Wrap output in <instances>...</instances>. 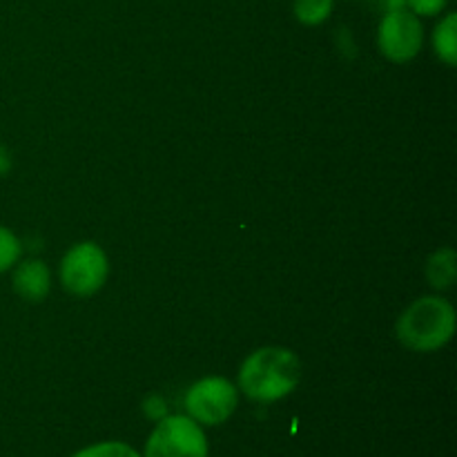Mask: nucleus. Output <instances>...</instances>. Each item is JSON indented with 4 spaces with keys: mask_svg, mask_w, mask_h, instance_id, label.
I'll return each instance as SVG.
<instances>
[{
    "mask_svg": "<svg viewBox=\"0 0 457 457\" xmlns=\"http://www.w3.org/2000/svg\"><path fill=\"white\" fill-rule=\"evenodd\" d=\"M302 379V361L290 348L266 346L250 353L239 369L237 388L253 402L270 404L288 397Z\"/></svg>",
    "mask_w": 457,
    "mask_h": 457,
    "instance_id": "obj_1",
    "label": "nucleus"
},
{
    "mask_svg": "<svg viewBox=\"0 0 457 457\" xmlns=\"http://www.w3.org/2000/svg\"><path fill=\"white\" fill-rule=\"evenodd\" d=\"M455 308L446 299L420 297L400 315L395 326L397 339L409 351L436 353L445 348L455 335Z\"/></svg>",
    "mask_w": 457,
    "mask_h": 457,
    "instance_id": "obj_2",
    "label": "nucleus"
},
{
    "mask_svg": "<svg viewBox=\"0 0 457 457\" xmlns=\"http://www.w3.org/2000/svg\"><path fill=\"white\" fill-rule=\"evenodd\" d=\"M61 284L74 297H92L105 286L110 275V262L105 250L94 241H80L71 245L61 262Z\"/></svg>",
    "mask_w": 457,
    "mask_h": 457,
    "instance_id": "obj_3",
    "label": "nucleus"
},
{
    "mask_svg": "<svg viewBox=\"0 0 457 457\" xmlns=\"http://www.w3.org/2000/svg\"><path fill=\"white\" fill-rule=\"evenodd\" d=\"M143 457H208V437L187 415H168L156 422Z\"/></svg>",
    "mask_w": 457,
    "mask_h": 457,
    "instance_id": "obj_4",
    "label": "nucleus"
},
{
    "mask_svg": "<svg viewBox=\"0 0 457 457\" xmlns=\"http://www.w3.org/2000/svg\"><path fill=\"white\" fill-rule=\"evenodd\" d=\"M239 406V388L226 378H204L186 393L187 418L204 427H219L228 422Z\"/></svg>",
    "mask_w": 457,
    "mask_h": 457,
    "instance_id": "obj_5",
    "label": "nucleus"
},
{
    "mask_svg": "<svg viewBox=\"0 0 457 457\" xmlns=\"http://www.w3.org/2000/svg\"><path fill=\"white\" fill-rule=\"evenodd\" d=\"M379 52L393 62H409L422 52L424 27L420 16L409 9H393L384 13L378 27Z\"/></svg>",
    "mask_w": 457,
    "mask_h": 457,
    "instance_id": "obj_6",
    "label": "nucleus"
},
{
    "mask_svg": "<svg viewBox=\"0 0 457 457\" xmlns=\"http://www.w3.org/2000/svg\"><path fill=\"white\" fill-rule=\"evenodd\" d=\"M13 293L21 299L31 303H38L47 297L52 290V277H49V268L45 266L40 259H25L13 266L12 277Z\"/></svg>",
    "mask_w": 457,
    "mask_h": 457,
    "instance_id": "obj_7",
    "label": "nucleus"
},
{
    "mask_svg": "<svg viewBox=\"0 0 457 457\" xmlns=\"http://www.w3.org/2000/svg\"><path fill=\"white\" fill-rule=\"evenodd\" d=\"M427 279L436 290H449L457 279V254L453 248H440L428 257Z\"/></svg>",
    "mask_w": 457,
    "mask_h": 457,
    "instance_id": "obj_8",
    "label": "nucleus"
},
{
    "mask_svg": "<svg viewBox=\"0 0 457 457\" xmlns=\"http://www.w3.org/2000/svg\"><path fill=\"white\" fill-rule=\"evenodd\" d=\"M433 49L446 65H457V13H446L433 31Z\"/></svg>",
    "mask_w": 457,
    "mask_h": 457,
    "instance_id": "obj_9",
    "label": "nucleus"
},
{
    "mask_svg": "<svg viewBox=\"0 0 457 457\" xmlns=\"http://www.w3.org/2000/svg\"><path fill=\"white\" fill-rule=\"evenodd\" d=\"M335 0H293V13L302 25L317 27L330 18Z\"/></svg>",
    "mask_w": 457,
    "mask_h": 457,
    "instance_id": "obj_10",
    "label": "nucleus"
},
{
    "mask_svg": "<svg viewBox=\"0 0 457 457\" xmlns=\"http://www.w3.org/2000/svg\"><path fill=\"white\" fill-rule=\"evenodd\" d=\"M22 257V244L9 228L0 226V275L9 272Z\"/></svg>",
    "mask_w": 457,
    "mask_h": 457,
    "instance_id": "obj_11",
    "label": "nucleus"
},
{
    "mask_svg": "<svg viewBox=\"0 0 457 457\" xmlns=\"http://www.w3.org/2000/svg\"><path fill=\"white\" fill-rule=\"evenodd\" d=\"M71 457H141L125 442H101L83 451H76Z\"/></svg>",
    "mask_w": 457,
    "mask_h": 457,
    "instance_id": "obj_12",
    "label": "nucleus"
},
{
    "mask_svg": "<svg viewBox=\"0 0 457 457\" xmlns=\"http://www.w3.org/2000/svg\"><path fill=\"white\" fill-rule=\"evenodd\" d=\"M446 4H449V0H406V9L420 18L437 16V13L445 12Z\"/></svg>",
    "mask_w": 457,
    "mask_h": 457,
    "instance_id": "obj_13",
    "label": "nucleus"
},
{
    "mask_svg": "<svg viewBox=\"0 0 457 457\" xmlns=\"http://www.w3.org/2000/svg\"><path fill=\"white\" fill-rule=\"evenodd\" d=\"M143 415L152 422H161L163 418H168V402L159 393H152L143 400Z\"/></svg>",
    "mask_w": 457,
    "mask_h": 457,
    "instance_id": "obj_14",
    "label": "nucleus"
},
{
    "mask_svg": "<svg viewBox=\"0 0 457 457\" xmlns=\"http://www.w3.org/2000/svg\"><path fill=\"white\" fill-rule=\"evenodd\" d=\"M12 165H13L12 152H9L4 145H0V177H7Z\"/></svg>",
    "mask_w": 457,
    "mask_h": 457,
    "instance_id": "obj_15",
    "label": "nucleus"
},
{
    "mask_svg": "<svg viewBox=\"0 0 457 457\" xmlns=\"http://www.w3.org/2000/svg\"><path fill=\"white\" fill-rule=\"evenodd\" d=\"M386 12H393V9H404L406 7V0H382Z\"/></svg>",
    "mask_w": 457,
    "mask_h": 457,
    "instance_id": "obj_16",
    "label": "nucleus"
}]
</instances>
